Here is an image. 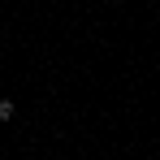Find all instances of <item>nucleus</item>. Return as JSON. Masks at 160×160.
<instances>
[{
  "mask_svg": "<svg viewBox=\"0 0 160 160\" xmlns=\"http://www.w3.org/2000/svg\"><path fill=\"white\" fill-rule=\"evenodd\" d=\"M13 117V100H0V121H9Z\"/></svg>",
  "mask_w": 160,
  "mask_h": 160,
  "instance_id": "f257e3e1",
  "label": "nucleus"
}]
</instances>
